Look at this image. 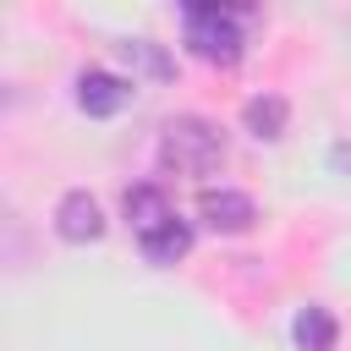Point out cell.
Instances as JSON below:
<instances>
[{"label": "cell", "instance_id": "6da1fadb", "mask_svg": "<svg viewBox=\"0 0 351 351\" xmlns=\"http://www.w3.org/2000/svg\"><path fill=\"white\" fill-rule=\"evenodd\" d=\"M225 159V132L203 115H176L159 132V165L176 176H208Z\"/></svg>", "mask_w": 351, "mask_h": 351}, {"label": "cell", "instance_id": "7a4b0ae2", "mask_svg": "<svg viewBox=\"0 0 351 351\" xmlns=\"http://www.w3.org/2000/svg\"><path fill=\"white\" fill-rule=\"evenodd\" d=\"M181 16H186L192 55L219 60V66L241 60V16H247V5H186Z\"/></svg>", "mask_w": 351, "mask_h": 351}, {"label": "cell", "instance_id": "3957f363", "mask_svg": "<svg viewBox=\"0 0 351 351\" xmlns=\"http://www.w3.org/2000/svg\"><path fill=\"white\" fill-rule=\"evenodd\" d=\"M197 219L219 236H241V230L258 225V203L241 186H203L197 192Z\"/></svg>", "mask_w": 351, "mask_h": 351}, {"label": "cell", "instance_id": "277c9868", "mask_svg": "<svg viewBox=\"0 0 351 351\" xmlns=\"http://www.w3.org/2000/svg\"><path fill=\"white\" fill-rule=\"evenodd\" d=\"M99 230H104V208H99V197H93L88 186L60 192V203H55V236L71 241V247H82V241H93Z\"/></svg>", "mask_w": 351, "mask_h": 351}, {"label": "cell", "instance_id": "5b68a950", "mask_svg": "<svg viewBox=\"0 0 351 351\" xmlns=\"http://www.w3.org/2000/svg\"><path fill=\"white\" fill-rule=\"evenodd\" d=\"M126 99H132V82L115 77V71H104V66H88V71L77 77V104H82V115H93V121L121 115Z\"/></svg>", "mask_w": 351, "mask_h": 351}, {"label": "cell", "instance_id": "8992f818", "mask_svg": "<svg viewBox=\"0 0 351 351\" xmlns=\"http://www.w3.org/2000/svg\"><path fill=\"white\" fill-rule=\"evenodd\" d=\"M137 247H143V258H148V263H159V269H170V263H181V258L192 252V225H186L181 214H170L165 225H154V230H143V236H137Z\"/></svg>", "mask_w": 351, "mask_h": 351}, {"label": "cell", "instance_id": "52a82bcc", "mask_svg": "<svg viewBox=\"0 0 351 351\" xmlns=\"http://www.w3.org/2000/svg\"><path fill=\"white\" fill-rule=\"evenodd\" d=\"M241 126H247L258 143H274V137H285V126H291V104H285L280 93H252V99L241 104Z\"/></svg>", "mask_w": 351, "mask_h": 351}, {"label": "cell", "instance_id": "ba28073f", "mask_svg": "<svg viewBox=\"0 0 351 351\" xmlns=\"http://www.w3.org/2000/svg\"><path fill=\"white\" fill-rule=\"evenodd\" d=\"M176 208H170V197H165V186H154V181H137V186H126V219L137 225V236L143 230H154V225H165Z\"/></svg>", "mask_w": 351, "mask_h": 351}, {"label": "cell", "instance_id": "9c48e42d", "mask_svg": "<svg viewBox=\"0 0 351 351\" xmlns=\"http://www.w3.org/2000/svg\"><path fill=\"white\" fill-rule=\"evenodd\" d=\"M291 340H296L302 351H335L340 324H335V313H329V307H302V313H296V324H291Z\"/></svg>", "mask_w": 351, "mask_h": 351}, {"label": "cell", "instance_id": "30bf717a", "mask_svg": "<svg viewBox=\"0 0 351 351\" xmlns=\"http://www.w3.org/2000/svg\"><path fill=\"white\" fill-rule=\"evenodd\" d=\"M121 55H126V60H132L143 77H154V82H165V77L176 71V60H170V55H165L154 38H126V44H121Z\"/></svg>", "mask_w": 351, "mask_h": 351}, {"label": "cell", "instance_id": "8fae6325", "mask_svg": "<svg viewBox=\"0 0 351 351\" xmlns=\"http://www.w3.org/2000/svg\"><path fill=\"white\" fill-rule=\"evenodd\" d=\"M329 165H335V170H351V143H335V148H329Z\"/></svg>", "mask_w": 351, "mask_h": 351}]
</instances>
